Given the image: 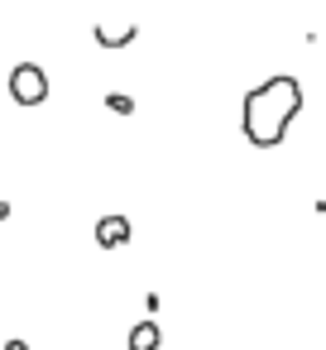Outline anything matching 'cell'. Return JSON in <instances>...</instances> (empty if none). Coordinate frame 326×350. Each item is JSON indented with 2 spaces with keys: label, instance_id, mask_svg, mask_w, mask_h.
I'll return each mask as SVG.
<instances>
[{
  "label": "cell",
  "instance_id": "4",
  "mask_svg": "<svg viewBox=\"0 0 326 350\" xmlns=\"http://www.w3.org/2000/svg\"><path fill=\"white\" fill-rule=\"evenodd\" d=\"M96 245H101V250L130 245V221H125V216H101V221H96Z\"/></svg>",
  "mask_w": 326,
  "mask_h": 350
},
{
  "label": "cell",
  "instance_id": "3",
  "mask_svg": "<svg viewBox=\"0 0 326 350\" xmlns=\"http://www.w3.org/2000/svg\"><path fill=\"white\" fill-rule=\"evenodd\" d=\"M92 34H96V44H101V49H125V44L139 34V25H135L130 15H120V20H101Z\"/></svg>",
  "mask_w": 326,
  "mask_h": 350
},
{
  "label": "cell",
  "instance_id": "5",
  "mask_svg": "<svg viewBox=\"0 0 326 350\" xmlns=\"http://www.w3.org/2000/svg\"><path fill=\"white\" fill-rule=\"evenodd\" d=\"M159 321H135V331H130V350H159Z\"/></svg>",
  "mask_w": 326,
  "mask_h": 350
},
{
  "label": "cell",
  "instance_id": "1",
  "mask_svg": "<svg viewBox=\"0 0 326 350\" xmlns=\"http://www.w3.org/2000/svg\"><path fill=\"white\" fill-rule=\"evenodd\" d=\"M297 111H302V82L297 77H269L245 96L240 130H245V139L254 149H278L288 139Z\"/></svg>",
  "mask_w": 326,
  "mask_h": 350
},
{
  "label": "cell",
  "instance_id": "2",
  "mask_svg": "<svg viewBox=\"0 0 326 350\" xmlns=\"http://www.w3.org/2000/svg\"><path fill=\"white\" fill-rule=\"evenodd\" d=\"M10 96H15L20 106H44V101H49V72H44L39 63H15V72H10Z\"/></svg>",
  "mask_w": 326,
  "mask_h": 350
}]
</instances>
